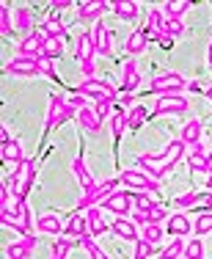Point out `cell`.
Listing matches in <instances>:
<instances>
[{
    "label": "cell",
    "mask_w": 212,
    "mask_h": 259,
    "mask_svg": "<svg viewBox=\"0 0 212 259\" xmlns=\"http://www.w3.org/2000/svg\"><path fill=\"white\" fill-rule=\"evenodd\" d=\"M72 116H77V110L72 108L69 102H64V97L61 94H53L50 97V105H47V119H45V133H41V146H45V138L53 130L64 127L66 121L72 119Z\"/></svg>",
    "instance_id": "cell-1"
},
{
    "label": "cell",
    "mask_w": 212,
    "mask_h": 259,
    "mask_svg": "<svg viewBox=\"0 0 212 259\" xmlns=\"http://www.w3.org/2000/svg\"><path fill=\"white\" fill-rule=\"evenodd\" d=\"M74 94H83V97H89L91 102H99V100H110V102H118V91L113 89V85L108 83V80H97V77H91V80H83V83L74 89Z\"/></svg>",
    "instance_id": "cell-2"
},
{
    "label": "cell",
    "mask_w": 212,
    "mask_h": 259,
    "mask_svg": "<svg viewBox=\"0 0 212 259\" xmlns=\"http://www.w3.org/2000/svg\"><path fill=\"white\" fill-rule=\"evenodd\" d=\"M182 89H188V80L179 72H163L149 83V94L157 97H171V94H182Z\"/></svg>",
    "instance_id": "cell-3"
},
{
    "label": "cell",
    "mask_w": 212,
    "mask_h": 259,
    "mask_svg": "<svg viewBox=\"0 0 212 259\" xmlns=\"http://www.w3.org/2000/svg\"><path fill=\"white\" fill-rule=\"evenodd\" d=\"M118 180H121V185H127L130 190H149V193H152V190H160V182L152 180V177L141 168H124Z\"/></svg>",
    "instance_id": "cell-4"
},
{
    "label": "cell",
    "mask_w": 212,
    "mask_h": 259,
    "mask_svg": "<svg viewBox=\"0 0 212 259\" xmlns=\"http://www.w3.org/2000/svg\"><path fill=\"white\" fill-rule=\"evenodd\" d=\"M188 108H190V102L185 100L182 94H171V97H160V100L154 102L152 116H179Z\"/></svg>",
    "instance_id": "cell-5"
},
{
    "label": "cell",
    "mask_w": 212,
    "mask_h": 259,
    "mask_svg": "<svg viewBox=\"0 0 212 259\" xmlns=\"http://www.w3.org/2000/svg\"><path fill=\"white\" fill-rule=\"evenodd\" d=\"M6 75H14V77H36V75H39V55H36V58H28V55L11 58L9 64H6Z\"/></svg>",
    "instance_id": "cell-6"
},
{
    "label": "cell",
    "mask_w": 212,
    "mask_h": 259,
    "mask_svg": "<svg viewBox=\"0 0 212 259\" xmlns=\"http://www.w3.org/2000/svg\"><path fill=\"white\" fill-rule=\"evenodd\" d=\"M133 193L130 190H116L110 199H105L102 201V209H108V212H116L118 218H124L127 212H133Z\"/></svg>",
    "instance_id": "cell-7"
},
{
    "label": "cell",
    "mask_w": 212,
    "mask_h": 259,
    "mask_svg": "<svg viewBox=\"0 0 212 259\" xmlns=\"http://www.w3.org/2000/svg\"><path fill=\"white\" fill-rule=\"evenodd\" d=\"M138 168L146 171L152 180H160V177H165L168 171H171V165L165 163L163 155H141L138 157Z\"/></svg>",
    "instance_id": "cell-8"
},
{
    "label": "cell",
    "mask_w": 212,
    "mask_h": 259,
    "mask_svg": "<svg viewBox=\"0 0 212 259\" xmlns=\"http://www.w3.org/2000/svg\"><path fill=\"white\" fill-rule=\"evenodd\" d=\"M138 85H141L138 64H135V58H127V61H124V66H121V94H133Z\"/></svg>",
    "instance_id": "cell-9"
},
{
    "label": "cell",
    "mask_w": 212,
    "mask_h": 259,
    "mask_svg": "<svg viewBox=\"0 0 212 259\" xmlns=\"http://www.w3.org/2000/svg\"><path fill=\"white\" fill-rule=\"evenodd\" d=\"M110 6L108 3H99V0H91V3H80L77 6V22L89 25V22H97L102 11H108Z\"/></svg>",
    "instance_id": "cell-10"
},
{
    "label": "cell",
    "mask_w": 212,
    "mask_h": 259,
    "mask_svg": "<svg viewBox=\"0 0 212 259\" xmlns=\"http://www.w3.org/2000/svg\"><path fill=\"white\" fill-rule=\"evenodd\" d=\"M94 53H97L94 30H83L77 36V41H74V55H77V61H89V58H94Z\"/></svg>",
    "instance_id": "cell-11"
},
{
    "label": "cell",
    "mask_w": 212,
    "mask_h": 259,
    "mask_svg": "<svg viewBox=\"0 0 212 259\" xmlns=\"http://www.w3.org/2000/svg\"><path fill=\"white\" fill-rule=\"evenodd\" d=\"M41 41H45L41 30H33L30 36H22V39H20L17 53H20V55H28V58H36V55H41Z\"/></svg>",
    "instance_id": "cell-12"
},
{
    "label": "cell",
    "mask_w": 212,
    "mask_h": 259,
    "mask_svg": "<svg viewBox=\"0 0 212 259\" xmlns=\"http://www.w3.org/2000/svg\"><path fill=\"white\" fill-rule=\"evenodd\" d=\"M149 30L141 28V30H133V33L127 36V41H124V50H127V55H141L143 50L149 47Z\"/></svg>",
    "instance_id": "cell-13"
},
{
    "label": "cell",
    "mask_w": 212,
    "mask_h": 259,
    "mask_svg": "<svg viewBox=\"0 0 212 259\" xmlns=\"http://www.w3.org/2000/svg\"><path fill=\"white\" fill-rule=\"evenodd\" d=\"M110 232L118 234L121 240H127V243H138V240H141L138 226H135L133 221H127V218H116L113 224H110Z\"/></svg>",
    "instance_id": "cell-14"
},
{
    "label": "cell",
    "mask_w": 212,
    "mask_h": 259,
    "mask_svg": "<svg viewBox=\"0 0 212 259\" xmlns=\"http://www.w3.org/2000/svg\"><path fill=\"white\" fill-rule=\"evenodd\" d=\"M77 124L83 127L89 135H99V133H102V124H105V121L97 116L94 108H86V110H77Z\"/></svg>",
    "instance_id": "cell-15"
},
{
    "label": "cell",
    "mask_w": 212,
    "mask_h": 259,
    "mask_svg": "<svg viewBox=\"0 0 212 259\" xmlns=\"http://www.w3.org/2000/svg\"><path fill=\"white\" fill-rule=\"evenodd\" d=\"M94 45H97L99 55H110V53H113V33H110V28H105L102 22H97V25H94Z\"/></svg>",
    "instance_id": "cell-16"
},
{
    "label": "cell",
    "mask_w": 212,
    "mask_h": 259,
    "mask_svg": "<svg viewBox=\"0 0 212 259\" xmlns=\"http://www.w3.org/2000/svg\"><path fill=\"white\" fill-rule=\"evenodd\" d=\"M160 155H163V157H165V163L174 168V165H177L179 160L188 155V144H185L182 138H174V141H168V146H165L163 152H160Z\"/></svg>",
    "instance_id": "cell-17"
},
{
    "label": "cell",
    "mask_w": 212,
    "mask_h": 259,
    "mask_svg": "<svg viewBox=\"0 0 212 259\" xmlns=\"http://www.w3.org/2000/svg\"><path fill=\"white\" fill-rule=\"evenodd\" d=\"M36 229L41 234H61L64 232V224H61V218L55 212H41L36 218Z\"/></svg>",
    "instance_id": "cell-18"
},
{
    "label": "cell",
    "mask_w": 212,
    "mask_h": 259,
    "mask_svg": "<svg viewBox=\"0 0 212 259\" xmlns=\"http://www.w3.org/2000/svg\"><path fill=\"white\" fill-rule=\"evenodd\" d=\"M193 229L190 218L185 212H174L171 218H168V226H165V234H174V237H182V234H188Z\"/></svg>",
    "instance_id": "cell-19"
},
{
    "label": "cell",
    "mask_w": 212,
    "mask_h": 259,
    "mask_svg": "<svg viewBox=\"0 0 212 259\" xmlns=\"http://www.w3.org/2000/svg\"><path fill=\"white\" fill-rule=\"evenodd\" d=\"M201 135H204V124L198 119H190L182 124V135H179V138L188 146H196V144H201Z\"/></svg>",
    "instance_id": "cell-20"
},
{
    "label": "cell",
    "mask_w": 212,
    "mask_h": 259,
    "mask_svg": "<svg viewBox=\"0 0 212 259\" xmlns=\"http://www.w3.org/2000/svg\"><path fill=\"white\" fill-rule=\"evenodd\" d=\"M14 28L20 30L22 36L33 33V11H30L28 6H20V9L14 11Z\"/></svg>",
    "instance_id": "cell-21"
},
{
    "label": "cell",
    "mask_w": 212,
    "mask_h": 259,
    "mask_svg": "<svg viewBox=\"0 0 212 259\" xmlns=\"http://www.w3.org/2000/svg\"><path fill=\"white\" fill-rule=\"evenodd\" d=\"M207 157H209V152H207V146H204V144L190 146V152H188L190 171H207Z\"/></svg>",
    "instance_id": "cell-22"
},
{
    "label": "cell",
    "mask_w": 212,
    "mask_h": 259,
    "mask_svg": "<svg viewBox=\"0 0 212 259\" xmlns=\"http://www.w3.org/2000/svg\"><path fill=\"white\" fill-rule=\"evenodd\" d=\"M110 11H113V14L118 17V20L133 22L135 17H138L141 6H138V3H130V0H116V3H110Z\"/></svg>",
    "instance_id": "cell-23"
},
{
    "label": "cell",
    "mask_w": 212,
    "mask_h": 259,
    "mask_svg": "<svg viewBox=\"0 0 212 259\" xmlns=\"http://www.w3.org/2000/svg\"><path fill=\"white\" fill-rule=\"evenodd\" d=\"M0 157H3L6 163H14V165H20L22 160H28L22 152V141H9L6 146H0Z\"/></svg>",
    "instance_id": "cell-24"
},
{
    "label": "cell",
    "mask_w": 212,
    "mask_h": 259,
    "mask_svg": "<svg viewBox=\"0 0 212 259\" xmlns=\"http://www.w3.org/2000/svg\"><path fill=\"white\" fill-rule=\"evenodd\" d=\"M110 232V226L102 221V207H89V234L97 237V234Z\"/></svg>",
    "instance_id": "cell-25"
},
{
    "label": "cell",
    "mask_w": 212,
    "mask_h": 259,
    "mask_svg": "<svg viewBox=\"0 0 212 259\" xmlns=\"http://www.w3.org/2000/svg\"><path fill=\"white\" fill-rule=\"evenodd\" d=\"M39 30H41V36H55V39H64L66 36V25L58 20V14H50Z\"/></svg>",
    "instance_id": "cell-26"
},
{
    "label": "cell",
    "mask_w": 212,
    "mask_h": 259,
    "mask_svg": "<svg viewBox=\"0 0 212 259\" xmlns=\"http://www.w3.org/2000/svg\"><path fill=\"white\" fill-rule=\"evenodd\" d=\"M66 237H83L86 232H89V218H83L80 212H74L69 221H66Z\"/></svg>",
    "instance_id": "cell-27"
},
{
    "label": "cell",
    "mask_w": 212,
    "mask_h": 259,
    "mask_svg": "<svg viewBox=\"0 0 212 259\" xmlns=\"http://www.w3.org/2000/svg\"><path fill=\"white\" fill-rule=\"evenodd\" d=\"M41 55L45 58H61L64 55V39H55V36H45V41H41Z\"/></svg>",
    "instance_id": "cell-28"
},
{
    "label": "cell",
    "mask_w": 212,
    "mask_h": 259,
    "mask_svg": "<svg viewBox=\"0 0 212 259\" xmlns=\"http://www.w3.org/2000/svg\"><path fill=\"white\" fill-rule=\"evenodd\" d=\"M124 130H130V127H127V113H124L121 108H116V110H113V119H110V133H113L116 146H118V141H121Z\"/></svg>",
    "instance_id": "cell-29"
},
{
    "label": "cell",
    "mask_w": 212,
    "mask_h": 259,
    "mask_svg": "<svg viewBox=\"0 0 212 259\" xmlns=\"http://www.w3.org/2000/svg\"><path fill=\"white\" fill-rule=\"evenodd\" d=\"M149 116H152V113H149V110L143 108V105H135V108L127 113V127L135 133V130H141V127H143V121H146Z\"/></svg>",
    "instance_id": "cell-30"
},
{
    "label": "cell",
    "mask_w": 212,
    "mask_h": 259,
    "mask_svg": "<svg viewBox=\"0 0 212 259\" xmlns=\"http://www.w3.org/2000/svg\"><path fill=\"white\" fill-rule=\"evenodd\" d=\"M80 245H83V248H86V254H89L91 259H108V254H105V251L99 248V245H97V240L91 237L89 232H86L83 237H80Z\"/></svg>",
    "instance_id": "cell-31"
},
{
    "label": "cell",
    "mask_w": 212,
    "mask_h": 259,
    "mask_svg": "<svg viewBox=\"0 0 212 259\" xmlns=\"http://www.w3.org/2000/svg\"><path fill=\"white\" fill-rule=\"evenodd\" d=\"M185 248H188V243H185L182 237H174V243L163 248L160 259H179V256H185Z\"/></svg>",
    "instance_id": "cell-32"
},
{
    "label": "cell",
    "mask_w": 212,
    "mask_h": 259,
    "mask_svg": "<svg viewBox=\"0 0 212 259\" xmlns=\"http://www.w3.org/2000/svg\"><path fill=\"white\" fill-rule=\"evenodd\" d=\"M163 11H165V17H168V20H182V14H185V11H190V3H188V0L165 3V6H163Z\"/></svg>",
    "instance_id": "cell-33"
},
{
    "label": "cell",
    "mask_w": 212,
    "mask_h": 259,
    "mask_svg": "<svg viewBox=\"0 0 212 259\" xmlns=\"http://www.w3.org/2000/svg\"><path fill=\"white\" fill-rule=\"evenodd\" d=\"M72 240L69 237H55V243H53V256L50 259H66L69 256V251H72Z\"/></svg>",
    "instance_id": "cell-34"
},
{
    "label": "cell",
    "mask_w": 212,
    "mask_h": 259,
    "mask_svg": "<svg viewBox=\"0 0 212 259\" xmlns=\"http://www.w3.org/2000/svg\"><path fill=\"white\" fill-rule=\"evenodd\" d=\"M163 234H165V232L160 229L157 224H146V226H143V229H141V240H146V243L157 245L160 240H163Z\"/></svg>",
    "instance_id": "cell-35"
},
{
    "label": "cell",
    "mask_w": 212,
    "mask_h": 259,
    "mask_svg": "<svg viewBox=\"0 0 212 259\" xmlns=\"http://www.w3.org/2000/svg\"><path fill=\"white\" fill-rule=\"evenodd\" d=\"M188 33V28H185L182 20H168L165 28H163V36H168V39H179V36Z\"/></svg>",
    "instance_id": "cell-36"
},
{
    "label": "cell",
    "mask_w": 212,
    "mask_h": 259,
    "mask_svg": "<svg viewBox=\"0 0 212 259\" xmlns=\"http://www.w3.org/2000/svg\"><path fill=\"white\" fill-rule=\"evenodd\" d=\"M11 9H9V3H0V33L3 36H11Z\"/></svg>",
    "instance_id": "cell-37"
},
{
    "label": "cell",
    "mask_w": 212,
    "mask_h": 259,
    "mask_svg": "<svg viewBox=\"0 0 212 259\" xmlns=\"http://www.w3.org/2000/svg\"><path fill=\"white\" fill-rule=\"evenodd\" d=\"M30 254H33V251L25 248L22 243H11V245H6V256H9V259H30Z\"/></svg>",
    "instance_id": "cell-38"
},
{
    "label": "cell",
    "mask_w": 212,
    "mask_h": 259,
    "mask_svg": "<svg viewBox=\"0 0 212 259\" xmlns=\"http://www.w3.org/2000/svg\"><path fill=\"white\" fill-rule=\"evenodd\" d=\"M193 229H196L198 237H201V234H209L212 232V212H201V215H198V221L193 224Z\"/></svg>",
    "instance_id": "cell-39"
},
{
    "label": "cell",
    "mask_w": 212,
    "mask_h": 259,
    "mask_svg": "<svg viewBox=\"0 0 212 259\" xmlns=\"http://www.w3.org/2000/svg\"><path fill=\"white\" fill-rule=\"evenodd\" d=\"M185 259H204V243L198 237L188 243V248H185Z\"/></svg>",
    "instance_id": "cell-40"
},
{
    "label": "cell",
    "mask_w": 212,
    "mask_h": 259,
    "mask_svg": "<svg viewBox=\"0 0 212 259\" xmlns=\"http://www.w3.org/2000/svg\"><path fill=\"white\" fill-rule=\"evenodd\" d=\"M94 110H97V116H99L102 121L113 119V102H110V100H99V102L94 105Z\"/></svg>",
    "instance_id": "cell-41"
},
{
    "label": "cell",
    "mask_w": 212,
    "mask_h": 259,
    "mask_svg": "<svg viewBox=\"0 0 212 259\" xmlns=\"http://www.w3.org/2000/svg\"><path fill=\"white\" fill-rule=\"evenodd\" d=\"M152 254H154V245H152V243H146V240H138V243H135L133 259H149Z\"/></svg>",
    "instance_id": "cell-42"
},
{
    "label": "cell",
    "mask_w": 212,
    "mask_h": 259,
    "mask_svg": "<svg viewBox=\"0 0 212 259\" xmlns=\"http://www.w3.org/2000/svg\"><path fill=\"white\" fill-rule=\"evenodd\" d=\"M198 201V193L196 190H188V193H182V196H177V201H174V204H177L179 209H188V207H193Z\"/></svg>",
    "instance_id": "cell-43"
},
{
    "label": "cell",
    "mask_w": 212,
    "mask_h": 259,
    "mask_svg": "<svg viewBox=\"0 0 212 259\" xmlns=\"http://www.w3.org/2000/svg\"><path fill=\"white\" fill-rule=\"evenodd\" d=\"M39 75H45V77H50V80H58V75H55V69H53V58L39 55Z\"/></svg>",
    "instance_id": "cell-44"
},
{
    "label": "cell",
    "mask_w": 212,
    "mask_h": 259,
    "mask_svg": "<svg viewBox=\"0 0 212 259\" xmlns=\"http://www.w3.org/2000/svg\"><path fill=\"white\" fill-rule=\"evenodd\" d=\"M152 207H154V201H152V196H149V193L135 196V209H133V212H149Z\"/></svg>",
    "instance_id": "cell-45"
},
{
    "label": "cell",
    "mask_w": 212,
    "mask_h": 259,
    "mask_svg": "<svg viewBox=\"0 0 212 259\" xmlns=\"http://www.w3.org/2000/svg\"><path fill=\"white\" fill-rule=\"evenodd\" d=\"M146 218H149V224H160V221L171 218V215H168V212H165V209L160 207V204H154V207H152V209H149V212H146Z\"/></svg>",
    "instance_id": "cell-46"
},
{
    "label": "cell",
    "mask_w": 212,
    "mask_h": 259,
    "mask_svg": "<svg viewBox=\"0 0 212 259\" xmlns=\"http://www.w3.org/2000/svg\"><path fill=\"white\" fill-rule=\"evenodd\" d=\"M66 102H69L74 110H86V108H91V100H89V97H83V94H72Z\"/></svg>",
    "instance_id": "cell-47"
},
{
    "label": "cell",
    "mask_w": 212,
    "mask_h": 259,
    "mask_svg": "<svg viewBox=\"0 0 212 259\" xmlns=\"http://www.w3.org/2000/svg\"><path fill=\"white\" fill-rule=\"evenodd\" d=\"M94 69H97V66H94V58H89V61H80V72L86 75V80H91V77H94Z\"/></svg>",
    "instance_id": "cell-48"
},
{
    "label": "cell",
    "mask_w": 212,
    "mask_h": 259,
    "mask_svg": "<svg viewBox=\"0 0 212 259\" xmlns=\"http://www.w3.org/2000/svg\"><path fill=\"white\" fill-rule=\"evenodd\" d=\"M50 9L53 11H66V9H72V3L69 0H55V3H50Z\"/></svg>",
    "instance_id": "cell-49"
},
{
    "label": "cell",
    "mask_w": 212,
    "mask_h": 259,
    "mask_svg": "<svg viewBox=\"0 0 212 259\" xmlns=\"http://www.w3.org/2000/svg\"><path fill=\"white\" fill-rule=\"evenodd\" d=\"M20 243L25 245V248H30V251H33V248H36V234H25V237L20 240Z\"/></svg>",
    "instance_id": "cell-50"
},
{
    "label": "cell",
    "mask_w": 212,
    "mask_h": 259,
    "mask_svg": "<svg viewBox=\"0 0 212 259\" xmlns=\"http://www.w3.org/2000/svg\"><path fill=\"white\" fill-rule=\"evenodd\" d=\"M9 141H11V135H9V130H6V127H0V144H9Z\"/></svg>",
    "instance_id": "cell-51"
},
{
    "label": "cell",
    "mask_w": 212,
    "mask_h": 259,
    "mask_svg": "<svg viewBox=\"0 0 212 259\" xmlns=\"http://www.w3.org/2000/svg\"><path fill=\"white\" fill-rule=\"evenodd\" d=\"M160 47H165V50H171V47H174V39H168V36H163V39H160Z\"/></svg>",
    "instance_id": "cell-52"
},
{
    "label": "cell",
    "mask_w": 212,
    "mask_h": 259,
    "mask_svg": "<svg viewBox=\"0 0 212 259\" xmlns=\"http://www.w3.org/2000/svg\"><path fill=\"white\" fill-rule=\"evenodd\" d=\"M118 102H121V105H133L135 100H133V94H121V97H118Z\"/></svg>",
    "instance_id": "cell-53"
},
{
    "label": "cell",
    "mask_w": 212,
    "mask_h": 259,
    "mask_svg": "<svg viewBox=\"0 0 212 259\" xmlns=\"http://www.w3.org/2000/svg\"><path fill=\"white\" fill-rule=\"evenodd\" d=\"M204 204H207V207L212 209V190H209V193H207V196H204Z\"/></svg>",
    "instance_id": "cell-54"
},
{
    "label": "cell",
    "mask_w": 212,
    "mask_h": 259,
    "mask_svg": "<svg viewBox=\"0 0 212 259\" xmlns=\"http://www.w3.org/2000/svg\"><path fill=\"white\" fill-rule=\"evenodd\" d=\"M207 61H209V69H212V41H209V50H207Z\"/></svg>",
    "instance_id": "cell-55"
},
{
    "label": "cell",
    "mask_w": 212,
    "mask_h": 259,
    "mask_svg": "<svg viewBox=\"0 0 212 259\" xmlns=\"http://www.w3.org/2000/svg\"><path fill=\"white\" fill-rule=\"evenodd\" d=\"M207 171L212 174V152H209V157H207Z\"/></svg>",
    "instance_id": "cell-56"
},
{
    "label": "cell",
    "mask_w": 212,
    "mask_h": 259,
    "mask_svg": "<svg viewBox=\"0 0 212 259\" xmlns=\"http://www.w3.org/2000/svg\"><path fill=\"white\" fill-rule=\"evenodd\" d=\"M207 100L212 102V85H209V89H207Z\"/></svg>",
    "instance_id": "cell-57"
},
{
    "label": "cell",
    "mask_w": 212,
    "mask_h": 259,
    "mask_svg": "<svg viewBox=\"0 0 212 259\" xmlns=\"http://www.w3.org/2000/svg\"><path fill=\"white\" fill-rule=\"evenodd\" d=\"M207 190H212V174H209V180H207Z\"/></svg>",
    "instance_id": "cell-58"
}]
</instances>
